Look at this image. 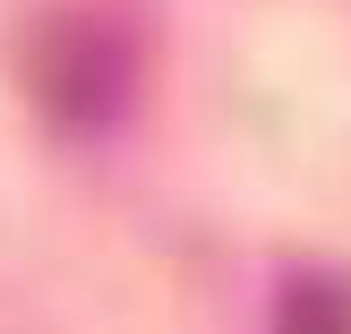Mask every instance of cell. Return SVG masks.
Wrapping results in <instances>:
<instances>
[{"mask_svg": "<svg viewBox=\"0 0 351 334\" xmlns=\"http://www.w3.org/2000/svg\"><path fill=\"white\" fill-rule=\"evenodd\" d=\"M120 34L86 26V17H60V26L43 34V51H34V95L51 103V112L69 120V129H103V120L120 112Z\"/></svg>", "mask_w": 351, "mask_h": 334, "instance_id": "6da1fadb", "label": "cell"}, {"mask_svg": "<svg viewBox=\"0 0 351 334\" xmlns=\"http://www.w3.org/2000/svg\"><path fill=\"white\" fill-rule=\"evenodd\" d=\"M274 334H351V291L326 283V274H317V283H291Z\"/></svg>", "mask_w": 351, "mask_h": 334, "instance_id": "7a4b0ae2", "label": "cell"}]
</instances>
